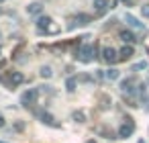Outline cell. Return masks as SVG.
Returning <instances> with one entry per match:
<instances>
[{
    "mask_svg": "<svg viewBox=\"0 0 149 143\" xmlns=\"http://www.w3.org/2000/svg\"><path fill=\"white\" fill-rule=\"evenodd\" d=\"M0 143H4V141H0Z\"/></svg>",
    "mask_w": 149,
    "mask_h": 143,
    "instance_id": "cb8c5ba5",
    "label": "cell"
},
{
    "mask_svg": "<svg viewBox=\"0 0 149 143\" xmlns=\"http://www.w3.org/2000/svg\"><path fill=\"white\" fill-rule=\"evenodd\" d=\"M35 98H37V90H27V92L21 96V104H23V106H29V104L35 102Z\"/></svg>",
    "mask_w": 149,
    "mask_h": 143,
    "instance_id": "277c9868",
    "label": "cell"
},
{
    "mask_svg": "<svg viewBox=\"0 0 149 143\" xmlns=\"http://www.w3.org/2000/svg\"><path fill=\"white\" fill-rule=\"evenodd\" d=\"M135 55V49L131 47V45H125L120 51H118V59H123V61H127V59H131Z\"/></svg>",
    "mask_w": 149,
    "mask_h": 143,
    "instance_id": "5b68a950",
    "label": "cell"
},
{
    "mask_svg": "<svg viewBox=\"0 0 149 143\" xmlns=\"http://www.w3.org/2000/svg\"><path fill=\"white\" fill-rule=\"evenodd\" d=\"M133 131H135V125L131 123V119H127V123L118 127V137H120V139H129V137L133 135Z\"/></svg>",
    "mask_w": 149,
    "mask_h": 143,
    "instance_id": "7a4b0ae2",
    "label": "cell"
},
{
    "mask_svg": "<svg viewBox=\"0 0 149 143\" xmlns=\"http://www.w3.org/2000/svg\"><path fill=\"white\" fill-rule=\"evenodd\" d=\"M39 74H41V78H51V76H53V70H51L49 66H43V68L39 70Z\"/></svg>",
    "mask_w": 149,
    "mask_h": 143,
    "instance_id": "5bb4252c",
    "label": "cell"
},
{
    "mask_svg": "<svg viewBox=\"0 0 149 143\" xmlns=\"http://www.w3.org/2000/svg\"><path fill=\"white\" fill-rule=\"evenodd\" d=\"M86 143H96V141H94V139H90V141H86Z\"/></svg>",
    "mask_w": 149,
    "mask_h": 143,
    "instance_id": "44dd1931",
    "label": "cell"
},
{
    "mask_svg": "<svg viewBox=\"0 0 149 143\" xmlns=\"http://www.w3.org/2000/svg\"><path fill=\"white\" fill-rule=\"evenodd\" d=\"M141 13H143V17H149V4L141 6Z\"/></svg>",
    "mask_w": 149,
    "mask_h": 143,
    "instance_id": "d6986e66",
    "label": "cell"
},
{
    "mask_svg": "<svg viewBox=\"0 0 149 143\" xmlns=\"http://www.w3.org/2000/svg\"><path fill=\"white\" fill-rule=\"evenodd\" d=\"M125 21H127L131 27H135V29H145V25H143L139 19H135L133 15H125Z\"/></svg>",
    "mask_w": 149,
    "mask_h": 143,
    "instance_id": "ba28073f",
    "label": "cell"
},
{
    "mask_svg": "<svg viewBox=\"0 0 149 143\" xmlns=\"http://www.w3.org/2000/svg\"><path fill=\"white\" fill-rule=\"evenodd\" d=\"M25 82V76L21 74V72H13L10 74V84L13 86H19V84H23Z\"/></svg>",
    "mask_w": 149,
    "mask_h": 143,
    "instance_id": "30bf717a",
    "label": "cell"
},
{
    "mask_svg": "<svg viewBox=\"0 0 149 143\" xmlns=\"http://www.w3.org/2000/svg\"><path fill=\"white\" fill-rule=\"evenodd\" d=\"M94 6L98 13H104L106 10V0H94Z\"/></svg>",
    "mask_w": 149,
    "mask_h": 143,
    "instance_id": "2e32d148",
    "label": "cell"
},
{
    "mask_svg": "<svg viewBox=\"0 0 149 143\" xmlns=\"http://www.w3.org/2000/svg\"><path fill=\"white\" fill-rule=\"evenodd\" d=\"M118 37H120L125 43H135V41H137V39H135V35H133L131 31H127V29H123V31L118 33Z\"/></svg>",
    "mask_w": 149,
    "mask_h": 143,
    "instance_id": "9c48e42d",
    "label": "cell"
},
{
    "mask_svg": "<svg viewBox=\"0 0 149 143\" xmlns=\"http://www.w3.org/2000/svg\"><path fill=\"white\" fill-rule=\"evenodd\" d=\"M72 119H74L76 123H84V121H86V114H84L82 110H76V112L72 114Z\"/></svg>",
    "mask_w": 149,
    "mask_h": 143,
    "instance_id": "9a60e30c",
    "label": "cell"
},
{
    "mask_svg": "<svg viewBox=\"0 0 149 143\" xmlns=\"http://www.w3.org/2000/svg\"><path fill=\"white\" fill-rule=\"evenodd\" d=\"M76 84H78V80H76V78H68V82H65L68 92H74V90H76Z\"/></svg>",
    "mask_w": 149,
    "mask_h": 143,
    "instance_id": "e0dca14e",
    "label": "cell"
},
{
    "mask_svg": "<svg viewBox=\"0 0 149 143\" xmlns=\"http://www.w3.org/2000/svg\"><path fill=\"white\" fill-rule=\"evenodd\" d=\"M0 2H4V0H0Z\"/></svg>",
    "mask_w": 149,
    "mask_h": 143,
    "instance_id": "603a6c76",
    "label": "cell"
},
{
    "mask_svg": "<svg viewBox=\"0 0 149 143\" xmlns=\"http://www.w3.org/2000/svg\"><path fill=\"white\" fill-rule=\"evenodd\" d=\"M102 59H104L106 63H114V61L118 59V51L112 49V47H104V49H102Z\"/></svg>",
    "mask_w": 149,
    "mask_h": 143,
    "instance_id": "3957f363",
    "label": "cell"
},
{
    "mask_svg": "<svg viewBox=\"0 0 149 143\" xmlns=\"http://www.w3.org/2000/svg\"><path fill=\"white\" fill-rule=\"evenodd\" d=\"M88 23H90V17H88V15H78V17L70 23V29H74L76 25H88Z\"/></svg>",
    "mask_w": 149,
    "mask_h": 143,
    "instance_id": "8992f818",
    "label": "cell"
},
{
    "mask_svg": "<svg viewBox=\"0 0 149 143\" xmlns=\"http://www.w3.org/2000/svg\"><path fill=\"white\" fill-rule=\"evenodd\" d=\"M145 68H147V63H145V61H139V63H135L133 70H145Z\"/></svg>",
    "mask_w": 149,
    "mask_h": 143,
    "instance_id": "ac0fdd59",
    "label": "cell"
},
{
    "mask_svg": "<svg viewBox=\"0 0 149 143\" xmlns=\"http://www.w3.org/2000/svg\"><path fill=\"white\" fill-rule=\"evenodd\" d=\"M51 27V19L49 17H41V19H37V29L43 33V31H47Z\"/></svg>",
    "mask_w": 149,
    "mask_h": 143,
    "instance_id": "52a82bcc",
    "label": "cell"
},
{
    "mask_svg": "<svg viewBox=\"0 0 149 143\" xmlns=\"http://www.w3.org/2000/svg\"><path fill=\"white\" fill-rule=\"evenodd\" d=\"M41 121H43L45 125H49V127H59V125L55 123V119H53L49 112H41Z\"/></svg>",
    "mask_w": 149,
    "mask_h": 143,
    "instance_id": "7c38bea8",
    "label": "cell"
},
{
    "mask_svg": "<svg viewBox=\"0 0 149 143\" xmlns=\"http://www.w3.org/2000/svg\"><path fill=\"white\" fill-rule=\"evenodd\" d=\"M94 55H96V47H92V45H84V47L80 49V59H82L84 63H90V61L94 59Z\"/></svg>",
    "mask_w": 149,
    "mask_h": 143,
    "instance_id": "6da1fadb",
    "label": "cell"
},
{
    "mask_svg": "<svg viewBox=\"0 0 149 143\" xmlns=\"http://www.w3.org/2000/svg\"><path fill=\"white\" fill-rule=\"evenodd\" d=\"M108 80H118V76H120V72L118 70H114V68H110V70H106V74H104Z\"/></svg>",
    "mask_w": 149,
    "mask_h": 143,
    "instance_id": "4fadbf2b",
    "label": "cell"
},
{
    "mask_svg": "<svg viewBox=\"0 0 149 143\" xmlns=\"http://www.w3.org/2000/svg\"><path fill=\"white\" fill-rule=\"evenodd\" d=\"M41 10H43V4H41V2H33V4L27 6V13H29V15H39Z\"/></svg>",
    "mask_w": 149,
    "mask_h": 143,
    "instance_id": "8fae6325",
    "label": "cell"
},
{
    "mask_svg": "<svg viewBox=\"0 0 149 143\" xmlns=\"http://www.w3.org/2000/svg\"><path fill=\"white\" fill-rule=\"evenodd\" d=\"M120 2H127V4H129V2H131V0H120Z\"/></svg>",
    "mask_w": 149,
    "mask_h": 143,
    "instance_id": "7402d4cb",
    "label": "cell"
},
{
    "mask_svg": "<svg viewBox=\"0 0 149 143\" xmlns=\"http://www.w3.org/2000/svg\"><path fill=\"white\" fill-rule=\"evenodd\" d=\"M0 127H4V116H0Z\"/></svg>",
    "mask_w": 149,
    "mask_h": 143,
    "instance_id": "ffe728a7",
    "label": "cell"
}]
</instances>
